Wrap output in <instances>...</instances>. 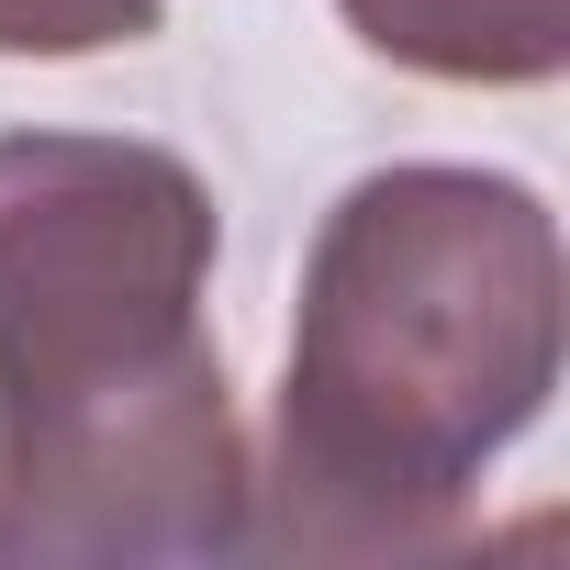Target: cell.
Listing matches in <instances>:
<instances>
[{"instance_id": "cell-5", "label": "cell", "mask_w": 570, "mask_h": 570, "mask_svg": "<svg viewBox=\"0 0 570 570\" xmlns=\"http://www.w3.org/2000/svg\"><path fill=\"white\" fill-rule=\"evenodd\" d=\"M0 559H12V392H0Z\"/></svg>"}, {"instance_id": "cell-1", "label": "cell", "mask_w": 570, "mask_h": 570, "mask_svg": "<svg viewBox=\"0 0 570 570\" xmlns=\"http://www.w3.org/2000/svg\"><path fill=\"white\" fill-rule=\"evenodd\" d=\"M559 213L503 168H370L303 257L292 370L246 481L268 559H425L559 392Z\"/></svg>"}, {"instance_id": "cell-4", "label": "cell", "mask_w": 570, "mask_h": 570, "mask_svg": "<svg viewBox=\"0 0 570 570\" xmlns=\"http://www.w3.org/2000/svg\"><path fill=\"white\" fill-rule=\"evenodd\" d=\"M168 23V0H0V57H112Z\"/></svg>"}, {"instance_id": "cell-3", "label": "cell", "mask_w": 570, "mask_h": 570, "mask_svg": "<svg viewBox=\"0 0 570 570\" xmlns=\"http://www.w3.org/2000/svg\"><path fill=\"white\" fill-rule=\"evenodd\" d=\"M347 35L448 90H537L570 68V0H336Z\"/></svg>"}, {"instance_id": "cell-2", "label": "cell", "mask_w": 570, "mask_h": 570, "mask_svg": "<svg viewBox=\"0 0 570 570\" xmlns=\"http://www.w3.org/2000/svg\"><path fill=\"white\" fill-rule=\"evenodd\" d=\"M213 190L190 157L135 135H0V392H12V514L23 481L146 403L202 336L213 292Z\"/></svg>"}]
</instances>
